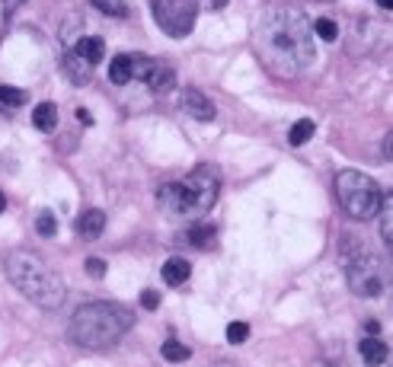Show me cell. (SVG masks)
Wrapping results in <instances>:
<instances>
[{
    "label": "cell",
    "mask_w": 393,
    "mask_h": 367,
    "mask_svg": "<svg viewBox=\"0 0 393 367\" xmlns=\"http://www.w3.org/2000/svg\"><path fill=\"white\" fill-rule=\"evenodd\" d=\"M346 278L352 294L377 297V294H384L387 281H390V265L384 262V256H377L371 249H358V252L346 256Z\"/></svg>",
    "instance_id": "obj_6"
},
{
    "label": "cell",
    "mask_w": 393,
    "mask_h": 367,
    "mask_svg": "<svg viewBox=\"0 0 393 367\" xmlns=\"http://www.w3.org/2000/svg\"><path fill=\"white\" fill-rule=\"evenodd\" d=\"M211 367H230V364H211Z\"/></svg>",
    "instance_id": "obj_34"
},
{
    "label": "cell",
    "mask_w": 393,
    "mask_h": 367,
    "mask_svg": "<svg viewBox=\"0 0 393 367\" xmlns=\"http://www.w3.org/2000/svg\"><path fill=\"white\" fill-rule=\"evenodd\" d=\"M7 278L13 281V287H16L26 300L38 303L42 310H58L67 297V287H64V281H61V275L51 272V268L38 256H32V252H13V256L7 259Z\"/></svg>",
    "instance_id": "obj_3"
},
{
    "label": "cell",
    "mask_w": 393,
    "mask_h": 367,
    "mask_svg": "<svg viewBox=\"0 0 393 367\" xmlns=\"http://www.w3.org/2000/svg\"><path fill=\"white\" fill-rule=\"evenodd\" d=\"M189 275H192V265H189L186 259H167V262H163V281H167L169 287L186 285Z\"/></svg>",
    "instance_id": "obj_13"
},
{
    "label": "cell",
    "mask_w": 393,
    "mask_h": 367,
    "mask_svg": "<svg viewBox=\"0 0 393 367\" xmlns=\"http://www.w3.org/2000/svg\"><path fill=\"white\" fill-rule=\"evenodd\" d=\"M217 192H221V179L211 166H198L186 179L179 182H167L157 189V202L160 208L173 217H198L205 214L211 204L217 202Z\"/></svg>",
    "instance_id": "obj_4"
},
{
    "label": "cell",
    "mask_w": 393,
    "mask_h": 367,
    "mask_svg": "<svg viewBox=\"0 0 393 367\" xmlns=\"http://www.w3.org/2000/svg\"><path fill=\"white\" fill-rule=\"evenodd\" d=\"M256 48L265 67L281 77L307 71L317 58L313 45V23L304 16V10L288 3H272L262 10L256 23Z\"/></svg>",
    "instance_id": "obj_1"
},
{
    "label": "cell",
    "mask_w": 393,
    "mask_h": 367,
    "mask_svg": "<svg viewBox=\"0 0 393 367\" xmlns=\"http://www.w3.org/2000/svg\"><path fill=\"white\" fill-rule=\"evenodd\" d=\"M0 102H3V106H10V109H16V106H23V102H26V93L3 83V86H0Z\"/></svg>",
    "instance_id": "obj_23"
},
{
    "label": "cell",
    "mask_w": 393,
    "mask_h": 367,
    "mask_svg": "<svg viewBox=\"0 0 393 367\" xmlns=\"http://www.w3.org/2000/svg\"><path fill=\"white\" fill-rule=\"evenodd\" d=\"M86 272H90V275H96V278H99V275H103V272H106V262H103V259H90V262H86Z\"/></svg>",
    "instance_id": "obj_27"
},
{
    "label": "cell",
    "mask_w": 393,
    "mask_h": 367,
    "mask_svg": "<svg viewBox=\"0 0 393 367\" xmlns=\"http://www.w3.org/2000/svg\"><path fill=\"white\" fill-rule=\"evenodd\" d=\"M3 208H7V198H3V192H0V214H3Z\"/></svg>",
    "instance_id": "obj_33"
},
{
    "label": "cell",
    "mask_w": 393,
    "mask_h": 367,
    "mask_svg": "<svg viewBox=\"0 0 393 367\" xmlns=\"http://www.w3.org/2000/svg\"><path fill=\"white\" fill-rule=\"evenodd\" d=\"M313 131H317V125H313V121H310V119H300L298 125L288 131V141H291L294 147H304L310 138H313Z\"/></svg>",
    "instance_id": "obj_19"
},
{
    "label": "cell",
    "mask_w": 393,
    "mask_h": 367,
    "mask_svg": "<svg viewBox=\"0 0 393 367\" xmlns=\"http://www.w3.org/2000/svg\"><path fill=\"white\" fill-rule=\"evenodd\" d=\"M377 214H381V237H384V243L390 246V252H393V192L381 198Z\"/></svg>",
    "instance_id": "obj_17"
},
{
    "label": "cell",
    "mask_w": 393,
    "mask_h": 367,
    "mask_svg": "<svg viewBox=\"0 0 393 367\" xmlns=\"http://www.w3.org/2000/svg\"><path fill=\"white\" fill-rule=\"evenodd\" d=\"M246 339H250V326H246V322H230V326H227V342H230V345H243Z\"/></svg>",
    "instance_id": "obj_25"
},
{
    "label": "cell",
    "mask_w": 393,
    "mask_h": 367,
    "mask_svg": "<svg viewBox=\"0 0 393 367\" xmlns=\"http://www.w3.org/2000/svg\"><path fill=\"white\" fill-rule=\"evenodd\" d=\"M103 38L99 36H86V38H77V45H74V55L80 58V61H86V64H96V61H103Z\"/></svg>",
    "instance_id": "obj_11"
},
{
    "label": "cell",
    "mask_w": 393,
    "mask_h": 367,
    "mask_svg": "<svg viewBox=\"0 0 393 367\" xmlns=\"http://www.w3.org/2000/svg\"><path fill=\"white\" fill-rule=\"evenodd\" d=\"M160 355L169 361V364H179V361H189L192 358V351L182 345V342H176V339H169V342H163V348H160Z\"/></svg>",
    "instance_id": "obj_20"
},
{
    "label": "cell",
    "mask_w": 393,
    "mask_h": 367,
    "mask_svg": "<svg viewBox=\"0 0 393 367\" xmlns=\"http://www.w3.org/2000/svg\"><path fill=\"white\" fill-rule=\"evenodd\" d=\"M103 230H106V214L99 208H90V211H84L77 217V233L84 239H96Z\"/></svg>",
    "instance_id": "obj_10"
},
{
    "label": "cell",
    "mask_w": 393,
    "mask_h": 367,
    "mask_svg": "<svg viewBox=\"0 0 393 367\" xmlns=\"http://www.w3.org/2000/svg\"><path fill=\"white\" fill-rule=\"evenodd\" d=\"M189 243L198 249H208L215 243V227H211V224H195V227L189 230Z\"/></svg>",
    "instance_id": "obj_18"
},
{
    "label": "cell",
    "mask_w": 393,
    "mask_h": 367,
    "mask_svg": "<svg viewBox=\"0 0 393 367\" xmlns=\"http://www.w3.org/2000/svg\"><path fill=\"white\" fill-rule=\"evenodd\" d=\"M131 77L144 80L154 93H167L169 86H173V80H176L173 67L163 64V61H150V58H134V71H131Z\"/></svg>",
    "instance_id": "obj_8"
},
{
    "label": "cell",
    "mask_w": 393,
    "mask_h": 367,
    "mask_svg": "<svg viewBox=\"0 0 393 367\" xmlns=\"http://www.w3.org/2000/svg\"><path fill=\"white\" fill-rule=\"evenodd\" d=\"M377 332H381V326H377V322L371 320V322H368V335H377Z\"/></svg>",
    "instance_id": "obj_30"
},
{
    "label": "cell",
    "mask_w": 393,
    "mask_h": 367,
    "mask_svg": "<svg viewBox=\"0 0 393 367\" xmlns=\"http://www.w3.org/2000/svg\"><path fill=\"white\" fill-rule=\"evenodd\" d=\"M320 3H329V0H320Z\"/></svg>",
    "instance_id": "obj_35"
},
{
    "label": "cell",
    "mask_w": 393,
    "mask_h": 367,
    "mask_svg": "<svg viewBox=\"0 0 393 367\" xmlns=\"http://www.w3.org/2000/svg\"><path fill=\"white\" fill-rule=\"evenodd\" d=\"M377 7H381V10H393V0H377Z\"/></svg>",
    "instance_id": "obj_31"
},
{
    "label": "cell",
    "mask_w": 393,
    "mask_h": 367,
    "mask_svg": "<svg viewBox=\"0 0 393 367\" xmlns=\"http://www.w3.org/2000/svg\"><path fill=\"white\" fill-rule=\"evenodd\" d=\"M141 307H144V310H157V307H160V294L157 291H144V294H141Z\"/></svg>",
    "instance_id": "obj_26"
},
{
    "label": "cell",
    "mask_w": 393,
    "mask_h": 367,
    "mask_svg": "<svg viewBox=\"0 0 393 367\" xmlns=\"http://www.w3.org/2000/svg\"><path fill=\"white\" fill-rule=\"evenodd\" d=\"M179 106H182V112L192 115L195 121H211V119H215V102L208 99L202 90H195V86H186V90H182Z\"/></svg>",
    "instance_id": "obj_9"
},
{
    "label": "cell",
    "mask_w": 393,
    "mask_h": 367,
    "mask_svg": "<svg viewBox=\"0 0 393 367\" xmlns=\"http://www.w3.org/2000/svg\"><path fill=\"white\" fill-rule=\"evenodd\" d=\"M313 36H320L323 42H336V38H339V26L333 23V19H317V23H313Z\"/></svg>",
    "instance_id": "obj_22"
},
{
    "label": "cell",
    "mask_w": 393,
    "mask_h": 367,
    "mask_svg": "<svg viewBox=\"0 0 393 367\" xmlns=\"http://www.w3.org/2000/svg\"><path fill=\"white\" fill-rule=\"evenodd\" d=\"M358 355H361V361L371 367H381L387 361V345L377 335H368V339H361V345H358Z\"/></svg>",
    "instance_id": "obj_12"
},
{
    "label": "cell",
    "mask_w": 393,
    "mask_h": 367,
    "mask_svg": "<svg viewBox=\"0 0 393 367\" xmlns=\"http://www.w3.org/2000/svg\"><path fill=\"white\" fill-rule=\"evenodd\" d=\"M36 230H38V237H55V230H58V220L51 211H42L36 217Z\"/></svg>",
    "instance_id": "obj_24"
},
{
    "label": "cell",
    "mask_w": 393,
    "mask_h": 367,
    "mask_svg": "<svg viewBox=\"0 0 393 367\" xmlns=\"http://www.w3.org/2000/svg\"><path fill=\"white\" fill-rule=\"evenodd\" d=\"M131 71H134V58L131 55H115L112 61H109V80H112L115 86H125V83L131 80Z\"/></svg>",
    "instance_id": "obj_15"
},
{
    "label": "cell",
    "mask_w": 393,
    "mask_h": 367,
    "mask_svg": "<svg viewBox=\"0 0 393 367\" xmlns=\"http://www.w3.org/2000/svg\"><path fill=\"white\" fill-rule=\"evenodd\" d=\"M336 195L342 211L352 220H368L374 217L377 208H381V189L368 173H358V169H342L336 176Z\"/></svg>",
    "instance_id": "obj_5"
},
{
    "label": "cell",
    "mask_w": 393,
    "mask_h": 367,
    "mask_svg": "<svg viewBox=\"0 0 393 367\" xmlns=\"http://www.w3.org/2000/svg\"><path fill=\"white\" fill-rule=\"evenodd\" d=\"M61 67H64V73L71 77V83H77V86L90 80V64H86V61H80L74 51H67L64 61H61Z\"/></svg>",
    "instance_id": "obj_16"
},
{
    "label": "cell",
    "mask_w": 393,
    "mask_h": 367,
    "mask_svg": "<svg viewBox=\"0 0 393 367\" xmlns=\"http://www.w3.org/2000/svg\"><path fill=\"white\" fill-rule=\"evenodd\" d=\"M150 13L169 38H186L195 29L198 0H150Z\"/></svg>",
    "instance_id": "obj_7"
},
{
    "label": "cell",
    "mask_w": 393,
    "mask_h": 367,
    "mask_svg": "<svg viewBox=\"0 0 393 367\" xmlns=\"http://www.w3.org/2000/svg\"><path fill=\"white\" fill-rule=\"evenodd\" d=\"M131 310L119 307V303H106V300H93L84 303L80 310L71 316V342L80 348H112L115 342H122V335L131 329Z\"/></svg>",
    "instance_id": "obj_2"
},
{
    "label": "cell",
    "mask_w": 393,
    "mask_h": 367,
    "mask_svg": "<svg viewBox=\"0 0 393 367\" xmlns=\"http://www.w3.org/2000/svg\"><path fill=\"white\" fill-rule=\"evenodd\" d=\"M77 121H84V125H93V115L86 109H77Z\"/></svg>",
    "instance_id": "obj_28"
},
{
    "label": "cell",
    "mask_w": 393,
    "mask_h": 367,
    "mask_svg": "<svg viewBox=\"0 0 393 367\" xmlns=\"http://www.w3.org/2000/svg\"><path fill=\"white\" fill-rule=\"evenodd\" d=\"M384 154H387V156H393V131L384 138Z\"/></svg>",
    "instance_id": "obj_29"
},
{
    "label": "cell",
    "mask_w": 393,
    "mask_h": 367,
    "mask_svg": "<svg viewBox=\"0 0 393 367\" xmlns=\"http://www.w3.org/2000/svg\"><path fill=\"white\" fill-rule=\"evenodd\" d=\"M211 7H215V10H221V7H227V0H211Z\"/></svg>",
    "instance_id": "obj_32"
},
{
    "label": "cell",
    "mask_w": 393,
    "mask_h": 367,
    "mask_svg": "<svg viewBox=\"0 0 393 367\" xmlns=\"http://www.w3.org/2000/svg\"><path fill=\"white\" fill-rule=\"evenodd\" d=\"M93 7L99 13H106V16H119V19L128 16V7H125L122 0H93Z\"/></svg>",
    "instance_id": "obj_21"
},
{
    "label": "cell",
    "mask_w": 393,
    "mask_h": 367,
    "mask_svg": "<svg viewBox=\"0 0 393 367\" xmlns=\"http://www.w3.org/2000/svg\"><path fill=\"white\" fill-rule=\"evenodd\" d=\"M32 125L38 131H55L58 128V106L55 102H38L32 109Z\"/></svg>",
    "instance_id": "obj_14"
}]
</instances>
